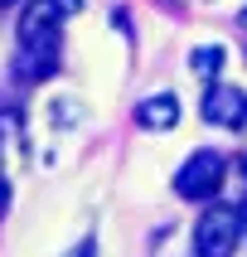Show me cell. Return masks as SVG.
Here are the masks:
<instances>
[{
	"mask_svg": "<svg viewBox=\"0 0 247 257\" xmlns=\"http://www.w3.org/2000/svg\"><path fill=\"white\" fill-rule=\"evenodd\" d=\"M242 243V214L232 204H208L194 223V257H232Z\"/></svg>",
	"mask_w": 247,
	"mask_h": 257,
	"instance_id": "6da1fadb",
	"label": "cell"
},
{
	"mask_svg": "<svg viewBox=\"0 0 247 257\" xmlns=\"http://www.w3.org/2000/svg\"><path fill=\"white\" fill-rule=\"evenodd\" d=\"M228 180V160L218 151H194V156L174 170V194L189 204H213V194Z\"/></svg>",
	"mask_w": 247,
	"mask_h": 257,
	"instance_id": "7a4b0ae2",
	"label": "cell"
},
{
	"mask_svg": "<svg viewBox=\"0 0 247 257\" xmlns=\"http://www.w3.org/2000/svg\"><path fill=\"white\" fill-rule=\"evenodd\" d=\"M203 121L208 126H242L247 121V92L232 83H208L203 92Z\"/></svg>",
	"mask_w": 247,
	"mask_h": 257,
	"instance_id": "3957f363",
	"label": "cell"
},
{
	"mask_svg": "<svg viewBox=\"0 0 247 257\" xmlns=\"http://www.w3.org/2000/svg\"><path fill=\"white\" fill-rule=\"evenodd\" d=\"M15 73L25 83H44L58 73V39H34V44H20V58H15Z\"/></svg>",
	"mask_w": 247,
	"mask_h": 257,
	"instance_id": "277c9868",
	"label": "cell"
},
{
	"mask_svg": "<svg viewBox=\"0 0 247 257\" xmlns=\"http://www.w3.org/2000/svg\"><path fill=\"white\" fill-rule=\"evenodd\" d=\"M136 121H141L145 131H170L174 121H179V97H174V92H155V97H145L141 107H136Z\"/></svg>",
	"mask_w": 247,
	"mask_h": 257,
	"instance_id": "5b68a950",
	"label": "cell"
},
{
	"mask_svg": "<svg viewBox=\"0 0 247 257\" xmlns=\"http://www.w3.org/2000/svg\"><path fill=\"white\" fill-rule=\"evenodd\" d=\"M223 63H228V49H223V44H199V49L189 54V68L199 73V78H218Z\"/></svg>",
	"mask_w": 247,
	"mask_h": 257,
	"instance_id": "8992f818",
	"label": "cell"
},
{
	"mask_svg": "<svg viewBox=\"0 0 247 257\" xmlns=\"http://www.w3.org/2000/svg\"><path fill=\"white\" fill-rule=\"evenodd\" d=\"M10 126H15V116H10V112H0V156H5V141H10Z\"/></svg>",
	"mask_w": 247,
	"mask_h": 257,
	"instance_id": "52a82bcc",
	"label": "cell"
},
{
	"mask_svg": "<svg viewBox=\"0 0 247 257\" xmlns=\"http://www.w3.org/2000/svg\"><path fill=\"white\" fill-rule=\"evenodd\" d=\"M73 257H97V238H83V243H78V252Z\"/></svg>",
	"mask_w": 247,
	"mask_h": 257,
	"instance_id": "ba28073f",
	"label": "cell"
},
{
	"mask_svg": "<svg viewBox=\"0 0 247 257\" xmlns=\"http://www.w3.org/2000/svg\"><path fill=\"white\" fill-rule=\"evenodd\" d=\"M5 209H10V180L0 175V218H5Z\"/></svg>",
	"mask_w": 247,
	"mask_h": 257,
	"instance_id": "9c48e42d",
	"label": "cell"
},
{
	"mask_svg": "<svg viewBox=\"0 0 247 257\" xmlns=\"http://www.w3.org/2000/svg\"><path fill=\"white\" fill-rule=\"evenodd\" d=\"M237 25H242V29H247V10H242V15H237Z\"/></svg>",
	"mask_w": 247,
	"mask_h": 257,
	"instance_id": "30bf717a",
	"label": "cell"
},
{
	"mask_svg": "<svg viewBox=\"0 0 247 257\" xmlns=\"http://www.w3.org/2000/svg\"><path fill=\"white\" fill-rule=\"evenodd\" d=\"M10 5H15V0H0V10H10Z\"/></svg>",
	"mask_w": 247,
	"mask_h": 257,
	"instance_id": "8fae6325",
	"label": "cell"
}]
</instances>
